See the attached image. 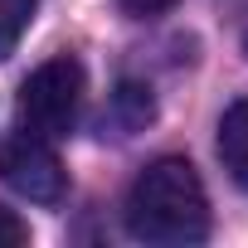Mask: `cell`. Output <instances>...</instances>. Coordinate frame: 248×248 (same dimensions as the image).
<instances>
[{
  "instance_id": "obj_1",
  "label": "cell",
  "mask_w": 248,
  "mask_h": 248,
  "mask_svg": "<svg viewBox=\"0 0 248 248\" xmlns=\"http://www.w3.org/2000/svg\"><path fill=\"white\" fill-rule=\"evenodd\" d=\"M127 233L156 248H185L209 233V200L185 156H161L132 180Z\"/></svg>"
},
{
  "instance_id": "obj_2",
  "label": "cell",
  "mask_w": 248,
  "mask_h": 248,
  "mask_svg": "<svg viewBox=\"0 0 248 248\" xmlns=\"http://www.w3.org/2000/svg\"><path fill=\"white\" fill-rule=\"evenodd\" d=\"M83 117V63L73 54H59L39 63L20 88V127L49 141H63Z\"/></svg>"
},
{
  "instance_id": "obj_3",
  "label": "cell",
  "mask_w": 248,
  "mask_h": 248,
  "mask_svg": "<svg viewBox=\"0 0 248 248\" xmlns=\"http://www.w3.org/2000/svg\"><path fill=\"white\" fill-rule=\"evenodd\" d=\"M0 180L15 195H25L30 204H59L68 190V170H63L54 141L34 137V132H15L0 141Z\"/></svg>"
},
{
  "instance_id": "obj_4",
  "label": "cell",
  "mask_w": 248,
  "mask_h": 248,
  "mask_svg": "<svg viewBox=\"0 0 248 248\" xmlns=\"http://www.w3.org/2000/svg\"><path fill=\"white\" fill-rule=\"evenodd\" d=\"M219 161L238 190H248V97H238L219 117Z\"/></svg>"
},
{
  "instance_id": "obj_5",
  "label": "cell",
  "mask_w": 248,
  "mask_h": 248,
  "mask_svg": "<svg viewBox=\"0 0 248 248\" xmlns=\"http://www.w3.org/2000/svg\"><path fill=\"white\" fill-rule=\"evenodd\" d=\"M151 117H156V107H151V93H146V88H137V83H122V88H117V97H112V122H117V137L141 132Z\"/></svg>"
},
{
  "instance_id": "obj_6",
  "label": "cell",
  "mask_w": 248,
  "mask_h": 248,
  "mask_svg": "<svg viewBox=\"0 0 248 248\" xmlns=\"http://www.w3.org/2000/svg\"><path fill=\"white\" fill-rule=\"evenodd\" d=\"M34 20V0H0V59H10Z\"/></svg>"
},
{
  "instance_id": "obj_7",
  "label": "cell",
  "mask_w": 248,
  "mask_h": 248,
  "mask_svg": "<svg viewBox=\"0 0 248 248\" xmlns=\"http://www.w3.org/2000/svg\"><path fill=\"white\" fill-rule=\"evenodd\" d=\"M25 243H30V224L0 204V248H25Z\"/></svg>"
},
{
  "instance_id": "obj_8",
  "label": "cell",
  "mask_w": 248,
  "mask_h": 248,
  "mask_svg": "<svg viewBox=\"0 0 248 248\" xmlns=\"http://www.w3.org/2000/svg\"><path fill=\"white\" fill-rule=\"evenodd\" d=\"M175 0H122V10L127 15H137V20H146V15H161V10H170Z\"/></svg>"
}]
</instances>
